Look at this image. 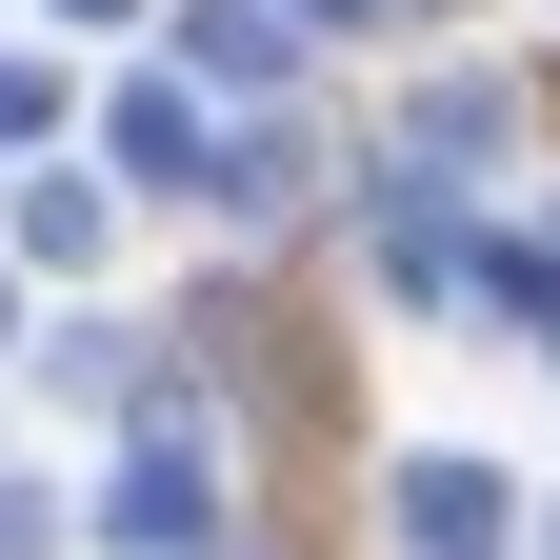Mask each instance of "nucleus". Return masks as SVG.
<instances>
[{"label": "nucleus", "mask_w": 560, "mask_h": 560, "mask_svg": "<svg viewBox=\"0 0 560 560\" xmlns=\"http://www.w3.org/2000/svg\"><path fill=\"white\" fill-rule=\"evenodd\" d=\"M540 560H560V540H540Z\"/></svg>", "instance_id": "3"}, {"label": "nucleus", "mask_w": 560, "mask_h": 560, "mask_svg": "<svg viewBox=\"0 0 560 560\" xmlns=\"http://www.w3.org/2000/svg\"><path fill=\"white\" fill-rule=\"evenodd\" d=\"M180 521H200V460L161 441V460H140V480H120V540H180Z\"/></svg>", "instance_id": "2"}, {"label": "nucleus", "mask_w": 560, "mask_h": 560, "mask_svg": "<svg viewBox=\"0 0 560 560\" xmlns=\"http://www.w3.org/2000/svg\"><path fill=\"white\" fill-rule=\"evenodd\" d=\"M400 560H501V480L480 460H400Z\"/></svg>", "instance_id": "1"}]
</instances>
